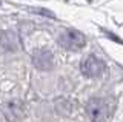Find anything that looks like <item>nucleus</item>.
<instances>
[{"mask_svg":"<svg viewBox=\"0 0 123 122\" xmlns=\"http://www.w3.org/2000/svg\"><path fill=\"white\" fill-rule=\"evenodd\" d=\"M112 102L109 99H100V97H94L88 102V114H89L92 122H106L109 119L111 113H112Z\"/></svg>","mask_w":123,"mask_h":122,"instance_id":"f257e3e1","label":"nucleus"},{"mask_svg":"<svg viewBox=\"0 0 123 122\" xmlns=\"http://www.w3.org/2000/svg\"><path fill=\"white\" fill-rule=\"evenodd\" d=\"M85 43H86L85 36L77 29H66L59 37V45L68 51H77V49L83 48Z\"/></svg>","mask_w":123,"mask_h":122,"instance_id":"f03ea898","label":"nucleus"},{"mask_svg":"<svg viewBox=\"0 0 123 122\" xmlns=\"http://www.w3.org/2000/svg\"><path fill=\"white\" fill-rule=\"evenodd\" d=\"M80 68H82V73L88 77H98L105 71V62L100 60L98 57H95L94 54H89L83 59Z\"/></svg>","mask_w":123,"mask_h":122,"instance_id":"7ed1b4c3","label":"nucleus"},{"mask_svg":"<svg viewBox=\"0 0 123 122\" xmlns=\"http://www.w3.org/2000/svg\"><path fill=\"white\" fill-rule=\"evenodd\" d=\"M32 62L38 70H49L52 67V54L46 49L36 51L32 56Z\"/></svg>","mask_w":123,"mask_h":122,"instance_id":"20e7f679","label":"nucleus"},{"mask_svg":"<svg viewBox=\"0 0 123 122\" xmlns=\"http://www.w3.org/2000/svg\"><path fill=\"white\" fill-rule=\"evenodd\" d=\"M2 47H5L6 49H17L18 45H17V36L12 33H5L2 34V40H0Z\"/></svg>","mask_w":123,"mask_h":122,"instance_id":"39448f33","label":"nucleus"}]
</instances>
